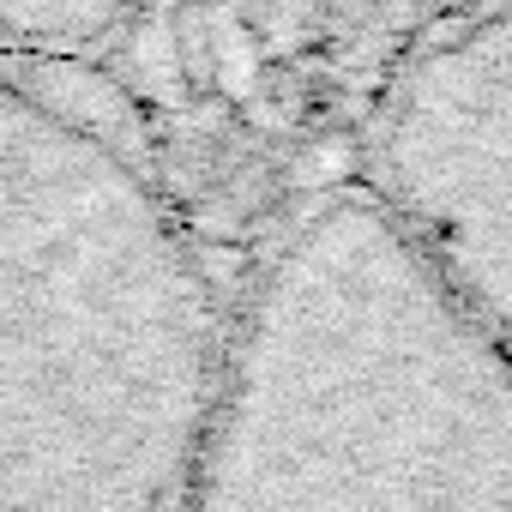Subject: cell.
Here are the masks:
<instances>
[{
	"label": "cell",
	"instance_id": "3957f363",
	"mask_svg": "<svg viewBox=\"0 0 512 512\" xmlns=\"http://www.w3.org/2000/svg\"><path fill=\"white\" fill-rule=\"evenodd\" d=\"M145 0H0V55L79 61L115 43Z\"/></svg>",
	"mask_w": 512,
	"mask_h": 512
},
{
	"label": "cell",
	"instance_id": "7a4b0ae2",
	"mask_svg": "<svg viewBox=\"0 0 512 512\" xmlns=\"http://www.w3.org/2000/svg\"><path fill=\"white\" fill-rule=\"evenodd\" d=\"M368 187L512 362V0H476L398 73Z\"/></svg>",
	"mask_w": 512,
	"mask_h": 512
},
{
	"label": "cell",
	"instance_id": "6da1fadb",
	"mask_svg": "<svg viewBox=\"0 0 512 512\" xmlns=\"http://www.w3.org/2000/svg\"><path fill=\"white\" fill-rule=\"evenodd\" d=\"M175 512H512V362L374 187L247 290Z\"/></svg>",
	"mask_w": 512,
	"mask_h": 512
}]
</instances>
